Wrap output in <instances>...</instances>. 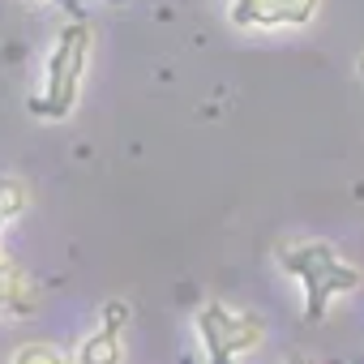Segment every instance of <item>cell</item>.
<instances>
[{"mask_svg": "<svg viewBox=\"0 0 364 364\" xmlns=\"http://www.w3.org/2000/svg\"><path fill=\"white\" fill-rule=\"evenodd\" d=\"M279 262L287 274L300 279L304 287V317L309 321H321L330 300L338 291H355L360 287V270L351 262H343L326 240H300V245H283L279 249Z\"/></svg>", "mask_w": 364, "mask_h": 364, "instance_id": "obj_1", "label": "cell"}, {"mask_svg": "<svg viewBox=\"0 0 364 364\" xmlns=\"http://www.w3.org/2000/svg\"><path fill=\"white\" fill-rule=\"evenodd\" d=\"M86 60H90V26L86 22H69L56 35V48L48 56V73H43V95H35L26 107L39 120H65L77 103L82 77H86Z\"/></svg>", "mask_w": 364, "mask_h": 364, "instance_id": "obj_2", "label": "cell"}, {"mask_svg": "<svg viewBox=\"0 0 364 364\" xmlns=\"http://www.w3.org/2000/svg\"><path fill=\"white\" fill-rule=\"evenodd\" d=\"M262 317L245 313V309H228L223 300H210L198 313V338L210 355V364H236L240 355H249L253 347H262Z\"/></svg>", "mask_w": 364, "mask_h": 364, "instance_id": "obj_3", "label": "cell"}, {"mask_svg": "<svg viewBox=\"0 0 364 364\" xmlns=\"http://www.w3.org/2000/svg\"><path fill=\"white\" fill-rule=\"evenodd\" d=\"M321 9V0H232V22L245 31L270 26H304Z\"/></svg>", "mask_w": 364, "mask_h": 364, "instance_id": "obj_4", "label": "cell"}, {"mask_svg": "<svg viewBox=\"0 0 364 364\" xmlns=\"http://www.w3.org/2000/svg\"><path fill=\"white\" fill-rule=\"evenodd\" d=\"M39 304V287L26 270H18L9 257L0 262V317H26Z\"/></svg>", "mask_w": 364, "mask_h": 364, "instance_id": "obj_5", "label": "cell"}, {"mask_svg": "<svg viewBox=\"0 0 364 364\" xmlns=\"http://www.w3.org/2000/svg\"><path fill=\"white\" fill-rule=\"evenodd\" d=\"M77 364H124V343L116 326H99L90 338L77 347Z\"/></svg>", "mask_w": 364, "mask_h": 364, "instance_id": "obj_6", "label": "cell"}, {"mask_svg": "<svg viewBox=\"0 0 364 364\" xmlns=\"http://www.w3.org/2000/svg\"><path fill=\"white\" fill-rule=\"evenodd\" d=\"M31 206V193H26V185L22 180H14V176H5L0 180V228L5 223H14L22 210Z\"/></svg>", "mask_w": 364, "mask_h": 364, "instance_id": "obj_7", "label": "cell"}, {"mask_svg": "<svg viewBox=\"0 0 364 364\" xmlns=\"http://www.w3.org/2000/svg\"><path fill=\"white\" fill-rule=\"evenodd\" d=\"M14 364H69V355L56 343H22L14 351Z\"/></svg>", "mask_w": 364, "mask_h": 364, "instance_id": "obj_8", "label": "cell"}, {"mask_svg": "<svg viewBox=\"0 0 364 364\" xmlns=\"http://www.w3.org/2000/svg\"><path fill=\"white\" fill-rule=\"evenodd\" d=\"M124 321H129V309H124V304H107V309H103V326H116V330H120Z\"/></svg>", "mask_w": 364, "mask_h": 364, "instance_id": "obj_9", "label": "cell"}, {"mask_svg": "<svg viewBox=\"0 0 364 364\" xmlns=\"http://www.w3.org/2000/svg\"><path fill=\"white\" fill-rule=\"evenodd\" d=\"M26 5H48V0H26Z\"/></svg>", "mask_w": 364, "mask_h": 364, "instance_id": "obj_10", "label": "cell"}, {"mask_svg": "<svg viewBox=\"0 0 364 364\" xmlns=\"http://www.w3.org/2000/svg\"><path fill=\"white\" fill-rule=\"evenodd\" d=\"M360 77H364V56H360Z\"/></svg>", "mask_w": 364, "mask_h": 364, "instance_id": "obj_11", "label": "cell"}, {"mask_svg": "<svg viewBox=\"0 0 364 364\" xmlns=\"http://www.w3.org/2000/svg\"><path fill=\"white\" fill-rule=\"evenodd\" d=\"M291 364H309V360H291Z\"/></svg>", "mask_w": 364, "mask_h": 364, "instance_id": "obj_12", "label": "cell"}]
</instances>
